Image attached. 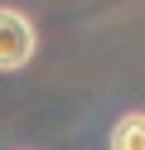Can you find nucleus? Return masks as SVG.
Masks as SVG:
<instances>
[{
  "label": "nucleus",
  "mask_w": 145,
  "mask_h": 150,
  "mask_svg": "<svg viewBox=\"0 0 145 150\" xmlns=\"http://www.w3.org/2000/svg\"><path fill=\"white\" fill-rule=\"evenodd\" d=\"M106 150H145V111H126V116L111 126Z\"/></svg>",
  "instance_id": "nucleus-2"
},
{
  "label": "nucleus",
  "mask_w": 145,
  "mask_h": 150,
  "mask_svg": "<svg viewBox=\"0 0 145 150\" xmlns=\"http://www.w3.org/2000/svg\"><path fill=\"white\" fill-rule=\"evenodd\" d=\"M39 53V29L24 10L15 5H0V73H19L29 68Z\"/></svg>",
  "instance_id": "nucleus-1"
}]
</instances>
